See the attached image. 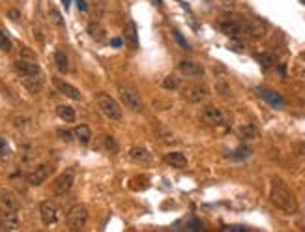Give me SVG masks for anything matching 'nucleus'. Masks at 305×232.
I'll list each match as a JSON object with an SVG mask.
<instances>
[{
	"instance_id": "1",
	"label": "nucleus",
	"mask_w": 305,
	"mask_h": 232,
	"mask_svg": "<svg viewBox=\"0 0 305 232\" xmlns=\"http://www.w3.org/2000/svg\"><path fill=\"white\" fill-rule=\"evenodd\" d=\"M270 200H272V204L277 210L288 213V215L298 212V200L294 197V193L290 191V187L286 186L283 180L272 178V184H270Z\"/></svg>"
},
{
	"instance_id": "2",
	"label": "nucleus",
	"mask_w": 305,
	"mask_h": 232,
	"mask_svg": "<svg viewBox=\"0 0 305 232\" xmlns=\"http://www.w3.org/2000/svg\"><path fill=\"white\" fill-rule=\"evenodd\" d=\"M118 98L122 100V103H124L129 111H133V113H142V111H144L142 98H140V94L137 92L135 87H131V85H120Z\"/></svg>"
},
{
	"instance_id": "3",
	"label": "nucleus",
	"mask_w": 305,
	"mask_h": 232,
	"mask_svg": "<svg viewBox=\"0 0 305 232\" xmlns=\"http://www.w3.org/2000/svg\"><path fill=\"white\" fill-rule=\"evenodd\" d=\"M199 118L204 126H210V127L228 126V116H226V113L225 111H221V109L215 105H206L199 113Z\"/></svg>"
},
{
	"instance_id": "4",
	"label": "nucleus",
	"mask_w": 305,
	"mask_h": 232,
	"mask_svg": "<svg viewBox=\"0 0 305 232\" xmlns=\"http://www.w3.org/2000/svg\"><path fill=\"white\" fill-rule=\"evenodd\" d=\"M96 100H98V105H100L101 113L105 114L107 118L114 120V122H120V120H122V116H124V113H122V107H120L118 101L113 100L109 94L100 92Z\"/></svg>"
},
{
	"instance_id": "5",
	"label": "nucleus",
	"mask_w": 305,
	"mask_h": 232,
	"mask_svg": "<svg viewBox=\"0 0 305 232\" xmlns=\"http://www.w3.org/2000/svg\"><path fill=\"white\" fill-rule=\"evenodd\" d=\"M219 30H221L223 34H226L228 38H233V40H242V38H247L246 27H244V17L221 21V23H219Z\"/></svg>"
},
{
	"instance_id": "6",
	"label": "nucleus",
	"mask_w": 305,
	"mask_h": 232,
	"mask_svg": "<svg viewBox=\"0 0 305 232\" xmlns=\"http://www.w3.org/2000/svg\"><path fill=\"white\" fill-rule=\"evenodd\" d=\"M180 94L189 103H200V101L208 100L210 88L204 87V85H187V87L180 88Z\"/></svg>"
},
{
	"instance_id": "7",
	"label": "nucleus",
	"mask_w": 305,
	"mask_h": 232,
	"mask_svg": "<svg viewBox=\"0 0 305 232\" xmlns=\"http://www.w3.org/2000/svg\"><path fill=\"white\" fill-rule=\"evenodd\" d=\"M66 223L71 230H81V228H85V225L88 223V210L83 204L73 206L71 210H69V213H67Z\"/></svg>"
},
{
	"instance_id": "8",
	"label": "nucleus",
	"mask_w": 305,
	"mask_h": 232,
	"mask_svg": "<svg viewBox=\"0 0 305 232\" xmlns=\"http://www.w3.org/2000/svg\"><path fill=\"white\" fill-rule=\"evenodd\" d=\"M178 71L186 77H191V79H199V77H204V66L195 62V60H189V58H184L178 62Z\"/></svg>"
},
{
	"instance_id": "9",
	"label": "nucleus",
	"mask_w": 305,
	"mask_h": 232,
	"mask_svg": "<svg viewBox=\"0 0 305 232\" xmlns=\"http://www.w3.org/2000/svg\"><path fill=\"white\" fill-rule=\"evenodd\" d=\"M73 180H75V171L73 169H66L62 174H58V178L54 180L53 191L56 195H66L73 186Z\"/></svg>"
},
{
	"instance_id": "10",
	"label": "nucleus",
	"mask_w": 305,
	"mask_h": 232,
	"mask_svg": "<svg viewBox=\"0 0 305 232\" xmlns=\"http://www.w3.org/2000/svg\"><path fill=\"white\" fill-rule=\"evenodd\" d=\"M244 27H246L247 38H262L268 30L266 23L259 17H244Z\"/></svg>"
},
{
	"instance_id": "11",
	"label": "nucleus",
	"mask_w": 305,
	"mask_h": 232,
	"mask_svg": "<svg viewBox=\"0 0 305 232\" xmlns=\"http://www.w3.org/2000/svg\"><path fill=\"white\" fill-rule=\"evenodd\" d=\"M40 215L45 225H53V223L58 221V208L51 200H43L40 204Z\"/></svg>"
},
{
	"instance_id": "12",
	"label": "nucleus",
	"mask_w": 305,
	"mask_h": 232,
	"mask_svg": "<svg viewBox=\"0 0 305 232\" xmlns=\"http://www.w3.org/2000/svg\"><path fill=\"white\" fill-rule=\"evenodd\" d=\"M51 173H53V167L47 165V163H41V165H38L32 173L28 174V182H30L32 186H41V184L51 176Z\"/></svg>"
},
{
	"instance_id": "13",
	"label": "nucleus",
	"mask_w": 305,
	"mask_h": 232,
	"mask_svg": "<svg viewBox=\"0 0 305 232\" xmlns=\"http://www.w3.org/2000/svg\"><path fill=\"white\" fill-rule=\"evenodd\" d=\"M257 92L260 94V98H262V100H264L268 105L275 107V109H283V107L286 105L285 98H283L281 94L270 90V88H257Z\"/></svg>"
},
{
	"instance_id": "14",
	"label": "nucleus",
	"mask_w": 305,
	"mask_h": 232,
	"mask_svg": "<svg viewBox=\"0 0 305 232\" xmlns=\"http://www.w3.org/2000/svg\"><path fill=\"white\" fill-rule=\"evenodd\" d=\"M53 85L56 87V90H58L60 94H64V96H66V98H69V100H73V101H81V100H83V94H81L77 88L73 87V85L66 83V81L53 79Z\"/></svg>"
},
{
	"instance_id": "15",
	"label": "nucleus",
	"mask_w": 305,
	"mask_h": 232,
	"mask_svg": "<svg viewBox=\"0 0 305 232\" xmlns=\"http://www.w3.org/2000/svg\"><path fill=\"white\" fill-rule=\"evenodd\" d=\"M14 67L19 77H28V75H38V73H41V67L38 66V64H34L32 60H17Z\"/></svg>"
},
{
	"instance_id": "16",
	"label": "nucleus",
	"mask_w": 305,
	"mask_h": 232,
	"mask_svg": "<svg viewBox=\"0 0 305 232\" xmlns=\"http://www.w3.org/2000/svg\"><path fill=\"white\" fill-rule=\"evenodd\" d=\"M0 204L4 206L6 212H17L19 210V200L12 191H0Z\"/></svg>"
},
{
	"instance_id": "17",
	"label": "nucleus",
	"mask_w": 305,
	"mask_h": 232,
	"mask_svg": "<svg viewBox=\"0 0 305 232\" xmlns=\"http://www.w3.org/2000/svg\"><path fill=\"white\" fill-rule=\"evenodd\" d=\"M21 81H23L25 88L34 94L41 92V88H43V77H41V73H38V75H28V77H21Z\"/></svg>"
},
{
	"instance_id": "18",
	"label": "nucleus",
	"mask_w": 305,
	"mask_h": 232,
	"mask_svg": "<svg viewBox=\"0 0 305 232\" xmlns=\"http://www.w3.org/2000/svg\"><path fill=\"white\" fill-rule=\"evenodd\" d=\"M129 158L133 161H137V163H150L152 161V153L148 152L146 148H142V146H133L131 150H129Z\"/></svg>"
},
{
	"instance_id": "19",
	"label": "nucleus",
	"mask_w": 305,
	"mask_h": 232,
	"mask_svg": "<svg viewBox=\"0 0 305 232\" xmlns=\"http://www.w3.org/2000/svg\"><path fill=\"white\" fill-rule=\"evenodd\" d=\"M165 163L167 165L174 167V169H184V167H187L186 156H184L182 152H169L165 156Z\"/></svg>"
},
{
	"instance_id": "20",
	"label": "nucleus",
	"mask_w": 305,
	"mask_h": 232,
	"mask_svg": "<svg viewBox=\"0 0 305 232\" xmlns=\"http://www.w3.org/2000/svg\"><path fill=\"white\" fill-rule=\"evenodd\" d=\"M156 133H158V137H160L161 142H165V144H169V146L178 144V137H176V135H174V133L169 129V127L160 126L158 129H156Z\"/></svg>"
},
{
	"instance_id": "21",
	"label": "nucleus",
	"mask_w": 305,
	"mask_h": 232,
	"mask_svg": "<svg viewBox=\"0 0 305 232\" xmlns=\"http://www.w3.org/2000/svg\"><path fill=\"white\" fill-rule=\"evenodd\" d=\"M54 66L60 73H67L69 71V58L64 51H56L54 53Z\"/></svg>"
},
{
	"instance_id": "22",
	"label": "nucleus",
	"mask_w": 305,
	"mask_h": 232,
	"mask_svg": "<svg viewBox=\"0 0 305 232\" xmlns=\"http://www.w3.org/2000/svg\"><path fill=\"white\" fill-rule=\"evenodd\" d=\"M56 114H58L64 122H67V124L75 122V118H77L75 109H73V107H69V105H58V107H56Z\"/></svg>"
},
{
	"instance_id": "23",
	"label": "nucleus",
	"mask_w": 305,
	"mask_h": 232,
	"mask_svg": "<svg viewBox=\"0 0 305 232\" xmlns=\"http://www.w3.org/2000/svg\"><path fill=\"white\" fill-rule=\"evenodd\" d=\"M73 133H75V137H77L83 144H87L88 140L92 139V129H90L87 124H81V126H77L75 129H73Z\"/></svg>"
},
{
	"instance_id": "24",
	"label": "nucleus",
	"mask_w": 305,
	"mask_h": 232,
	"mask_svg": "<svg viewBox=\"0 0 305 232\" xmlns=\"http://www.w3.org/2000/svg\"><path fill=\"white\" fill-rule=\"evenodd\" d=\"M98 142L101 144V148H105L107 152H111V153L118 152V142H116L114 137H111V135H101Z\"/></svg>"
},
{
	"instance_id": "25",
	"label": "nucleus",
	"mask_w": 305,
	"mask_h": 232,
	"mask_svg": "<svg viewBox=\"0 0 305 232\" xmlns=\"http://www.w3.org/2000/svg\"><path fill=\"white\" fill-rule=\"evenodd\" d=\"M238 135H240V139H244V140H253V139H257L259 137V129L255 126H242L238 129Z\"/></svg>"
},
{
	"instance_id": "26",
	"label": "nucleus",
	"mask_w": 305,
	"mask_h": 232,
	"mask_svg": "<svg viewBox=\"0 0 305 232\" xmlns=\"http://www.w3.org/2000/svg\"><path fill=\"white\" fill-rule=\"evenodd\" d=\"M180 85H182V83H180V79L178 77H174V75H169V77H165V79H163V83H161V87L165 88V90H180Z\"/></svg>"
},
{
	"instance_id": "27",
	"label": "nucleus",
	"mask_w": 305,
	"mask_h": 232,
	"mask_svg": "<svg viewBox=\"0 0 305 232\" xmlns=\"http://www.w3.org/2000/svg\"><path fill=\"white\" fill-rule=\"evenodd\" d=\"M4 225H6L8 228H17V226H19L17 212H6L4 213Z\"/></svg>"
},
{
	"instance_id": "28",
	"label": "nucleus",
	"mask_w": 305,
	"mask_h": 232,
	"mask_svg": "<svg viewBox=\"0 0 305 232\" xmlns=\"http://www.w3.org/2000/svg\"><path fill=\"white\" fill-rule=\"evenodd\" d=\"M257 60H259L264 67H273V66H275V58H273L272 54H268V53L257 54Z\"/></svg>"
},
{
	"instance_id": "29",
	"label": "nucleus",
	"mask_w": 305,
	"mask_h": 232,
	"mask_svg": "<svg viewBox=\"0 0 305 232\" xmlns=\"http://www.w3.org/2000/svg\"><path fill=\"white\" fill-rule=\"evenodd\" d=\"M215 90H217L221 96H226V98H231V96H233V90H231V87H228L226 83H223V81H219L217 85H215Z\"/></svg>"
},
{
	"instance_id": "30",
	"label": "nucleus",
	"mask_w": 305,
	"mask_h": 232,
	"mask_svg": "<svg viewBox=\"0 0 305 232\" xmlns=\"http://www.w3.org/2000/svg\"><path fill=\"white\" fill-rule=\"evenodd\" d=\"M49 14H51V19L54 21V25H56V27H64V17L60 15V12L56 10V8H51V12H49Z\"/></svg>"
},
{
	"instance_id": "31",
	"label": "nucleus",
	"mask_w": 305,
	"mask_h": 232,
	"mask_svg": "<svg viewBox=\"0 0 305 232\" xmlns=\"http://www.w3.org/2000/svg\"><path fill=\"white\" fill-rule=\"evenodd\" d=\"M10 158V146H8L6 139L0 137V160H8Z\"/></svg>"
},
{
	"instance_id": "32",
	"label": "nucleus",
	"mask_w": 305,
	"mask_h": 232,
	"mask_svg": "<svg viewBox=\"0 0 305 232\" xmlns=\"http://www.w3.org/2000/svg\"><path fill=\"white\" fill-rule=\"evenodd\" d=\"M0 49H2V51H10V49H12V40H10L2 30H0Z\"/></svg>"
},
{
	"instance_id": "33",
	"label": "nucleus",
	"mask_w": 305,
	"mask_h": 232,
	"mask_svg": "<svg viewBox=\"0 0 305 232\" xmlns=\"http://www.w3.org/2000/svg\"><path fill=\"white\" fill-rule=\"evenodd\" d=\"M251 156V150L249 148H244V150H236V152L233 153L234 160H246V158H249Z\"/></svg>"
},
{
	"instance_id": "34",
	"label": "nucleus",
	"mask_w": 305,
	"mask_h": 232,
	"mask_svg": "<svg viewBox=\"0 0 305 232\" xmlns=\"http://www.w3.org/2000/svg\"><path fill=\"white\" fill-rule=\"evenodd\" d=\"M58 135H60V139L67 140V142H71L73 137H75V133H71L69 129H58Z\"/></svg>"
},
{
	"instance_id": "35",
	"label": "nucleus",
	"mask_w": 305,
	"mask_h": 232,
	"mask_svg": "<svg viewBox=\"0 0 305 232\" xmlns=\"http://www.w3.org/2000/svg\"><path fill=\"white\" fill-rule=\"evenodd\" d=\"M88 30H90V34H92V36H96V38H98V40H100L101 36H103V28H100V30H98V25H96V23H90V27H88Z\"/></svg>"
},
{
	"instance_id": "36",
	"label": "nucleus",
	"mask_w": 305,
	"mask_h": 232,
	"mask_svg": "<svg viewBox=\"0 0 305 232\" xmlns=\"http://www.w3.org/2000/svg\"><path fill=\"white\" fill-rule=\"evenodd\" d=\"M174 38H176V41H178L180 45L184 47V49H189V43H187L186 40H184V36H182V34L178 32V30H174Z\"/></svg>"
},
{
	"instance_id": "37",
	"label": "nucleus",
	"mask_w": 305,
	"mask_h": 232,
	"mask_svg": "<svg viewBox=\"0 0 305 232\" xmlns=\"http://www.w3.org/2000/svg\"><path fill=\"white\" fill-rule=\"evenodd\" d=\"M223 230H233V232H246L247 226H240V225H226L223 226Z\"/></svg>"
},
{
	"instance_id": "38",
	"label": "nucleus",
	"mask_w": 305,
	"mask_h": 232,
	"mask_svg": "<svg viewBox=\"0 0 305 232\" xmlns=\"http://www.w3.org/2000/svg\"><path fill=\"white\" fill-rule=\"evenodd\" d=\"M23 56H25L27 60H34V58H36L32 51H28V49H23Z\"/></svg>"
},
{
	"instance_id": "39",
	"label": "nucleus",
	"mask_w": 305,
	"mask_h": 232,
	"mask_svg": "<svg viewBox=\"0 0 305 232\" xmlns=\"http://www.w3.org/2000/svg\"><path fill=\"white\" fill-rule=\"evenodd\" d=\"M8 15H10L12 19H19V17H21V14L17 12V10H12V12H8Z\"/></svg>"
},
{
	"instance_id": "40",
	"label": "nucleus",
	"mask_w": 305,
	"mask_h": 232,
	"mask_svg": "<svg viewBox=\"0 0 305 232\" xmlns=\"http://www.w3.org/2000/svg\"><path fill=\"white\" fill-rule=\"evenodd\" d=\"M111 45H113V47H120V45H122V41H120V38H114V40L111 41Z\"/></svg>"
},
{
	"instance_id": "41",
	"label": "nucleus",
	"mask_w": 305,
	"mask_h": 232,
	"mask_svg": "<svg viewBox=\"0 0 305 232\" xmlns=\"http://www.w3.org/2000/svg\"><path fill=\"white\" fill-rule=\"evenodd\" d=\"M77 4H79V8H81V10H83V12H85V10H87V4H85V2H83V0H77Z\"/></svg>"
},
{
	"instance_id": "42",
	"label": "nucleus",
	"mask_w": 305,
	"mask_h": 232,
	"mask_svg": "<svg viewBox=\"0 0 305 232\" xmlns=\"http://www.w3.org/2000/svg\"><path fill=\"white\" fill-rule=\"evenodd\" d=\"M0 225H4V213L0 212Z\"/></svg>"
},
{
	"instance_id": "43",
	"label": "nucleus",
	"mask_w": 305,
	"mask_h": 232,
	"mask_svg": "<svg viewBox=\"0 0 305 232\" xmlns=\"http://www.w3.org/2000/svg\"><path fill=\"white\" fill-rule=\"evenodd\" d=\"M62 2H64V4H66V8H69V0H62Z\"/></svg>"
}]
</instances>
